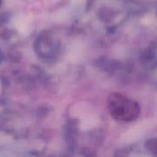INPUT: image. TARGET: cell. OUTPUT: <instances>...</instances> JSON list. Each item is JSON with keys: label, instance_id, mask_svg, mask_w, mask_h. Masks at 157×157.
Masks as SVG:
<instances>
[{"label": "cell", "instance_id": "obj_1", "mask_svg": "<svg viewBox=\"0 0 157 157\" xmlns=\"http://www.w3.org/2000/svg\"><path fill=\"white\" fill-rule=\"evenodd\" d=\"M108 109L111 117L121 122H131L135 121L140 114V107L132 98L120 94H111L107 101Z\"/></svg>", "mask_w": 157, "mask_h": 157}]
</instances>
